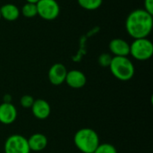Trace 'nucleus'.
I'll list each match as a JSON object with an SVG mask.
<instances>
[{
    "mask_svg": "<svg viewBox=\"0 0 153 153\" xmlns=\"http://www.w3.org/2000/svg\"><path fill=\"white\" fill-rule=\"evenodd\" d=\"M79 5L89 11H94L100 8L103 3V0H77Z\"/></svg>",
    "mask_w": 153,
    "mask_h": 153,
    "instance_id": "4468645a",
    "label": "nucleus"
},
{
    "mask_svg": "<svg viewBox=\"0 0 153 153\" xmlns=\"http://www.w3.org/2000/svg\"><path fill=\"white\" fill-rule=\"evenodd\" d=\"M34 100H35L30 95H23L20 100V104L24 108H30Z\"/></svg>",
    "mask_w": 153,
    "mask_h": 153,
    "instance_id": "a211bd4d",
    "label": "nucleus"
},
{
    "mask_svg": "<svg viewBox=\"0 0 153 153\" xmlns=\"http://www.w3.org/2000/svg\"><path fill=\"white\" fill-rule=\"evenodd\" d=\"M11 100H12L11 95H5L4 98V101L3 102H11Z\"/></svg>",
    "mask_w": 153,
    "mask_h": 153,
    "instance_id": "aec40b11",
    "label": "nucleus"
},
{
    "mask_svg": "<svg viewBox=\"0 0 153 153\" xmlns=\"http://www.w3.org/2000/svg\"><path fill=\"white\" fill-rule=\"evenodd\" d=\"M22 14L27 18H33L36 15H38V10H37V5L36 4H32V3H26L25 4L22 5V11H21Z\"/></svg>",
    "mask_w": 153,
    "mask_h": 153,
    "instance_id": "2eb2a0df",
    "label": "nucleus"
},
{
    "mask_svg": "<svg viewBox=\"0 0 153 153\" xmlns=\"http://www.w3.org/2000/svg\"><path fill=\"white\" fill-rule=\"evenodd\" d=\"M36 5L38 15L46 21H53L60 13V6L56 0H39Z\"/></svg>",
    "mask_w": 153,
    "mask_h": 153,
    "instance_id": "423d86ee",
    "label": "nucleus"
},
{
    "mask_svg": "<svg viewBox=\"0 0 153 153\" xmlns=\"http://www.w3.org/2000/svg\"><path fill=\"white\" fill-rule=\"evenodd\" d=\"M93 153H117L116 147L110 143H100Z\"/></svg>",
    "mask_w": 153,
    "mask_h": 153,
    "instance_id": "dca6fc26",
    "label": "nucleus"
},
{
    "mask_svg": "<svg viewBox=\"0 0 153 153\" xmlns=\"http://www.w3.org/2000/svg\"><path fill=\"white\" fill-rule=\"evenodd\" d=\"M4 153H30L28 140L21 134H12L4 142Z\"/></svg>",
    "mask_w": 153,
    "mask_h": 153,
    "instance_id": "39448f33",
    "label": "nucleus"
},
{
    "mask_svg": "<svg viewBox=\"0 0 153 153\" xmlns=\"http://www.w3.org/2000/svg\"><path fill=\"white\" fill-rule=\"evenodd\" d=\"M27 140H28V144H29V148L30 152H41L48 145L47 136L40 133L33 134Z\"/></svg>",
    "mask_w": 153,
    "mask_h": 153,
    "instance_id": "f8f14e48",
    "label": "nucleus"
},
{
    "mask_svg": "<svg viewBox=\"0 0 153 153\" xmlns=\"http://www.w3.org/2000/svg\"><path fill=\"white\" fill-rule=\"evenodd\" d=\"M0 19H1V13H0Z\"/></svg>",
    "mask_w": 153,
    "mask_h": 153,
    "instance_id": "4be33fe9",
    "label": "nucleus"
},
{
    "mask_svg": "<svg viewBox=\"0 0 153 153\" xmlns=\"http://www.w3.org/2000/svg\"><path fill=\"white\" fill-rule=\"evenodd\" d=\"M76 148L82 153H93L100 144V138L96 131L91 128H82L74 136Z\"/></svg>",
    "mask_w": 153,
    "mask_h": 153,
    "instance_id": "f03ea898",
    "label": "nucleus"
},
{
    "mask_svg": "<svg viewBox=\"0 0 153 153\" xmlns=\"http://www.w3.org/2000/svg\"><path fill=\"white\" fill-rule=\"evenodd\" d=\"M30 108L33 116L39 120L47 119L51 113V108L49 103L43 99L35 100Z\"/></svg>",
    "mask_w": 153,
    "mask_h": 153,
    "instance_id": "1a4fd4ad",
    "label": "nucleus"
},
{
    "mask_svg": "<svg viewBox=\"0 0 153 153\" xmlns=\"http://www.w3.org/2000/svg\"><path fill=\"white\" fill-rule=\"evenodd\" d=\"M134 59L146 61L153 55V44L148 38L135 39L130 44V54Z\"/></svg>",
    "mask_w": 153,
    "mask_h": 153,
    "instance_id": "20e7f679",
    "label": "nucleus"
},
{
    "mask_svg": "<svg viewBox=\"0 0 153 153\" xmlns=\"http://www.w3.org/2000/svg\"><path fill=\"white\" fill-rule=\"evenodd\" d=\"M109 68L113 76L123 82L131 80L135 73L134 65L127 56H113Z\"/></svg>",
    "mask_w": 153,
    "mask_h": 153,
    "instance_id": "7ed1b4c3",
    "label": "nucleus"
},
{
    "mask_svg": "<svg viewBox=\"0 0 153 153\" xmlns=\"http://www.w3.org/2000/svg\"><path fill=\"white\" fill-rule=\"evenodd\" d=\"M153 27V15L144 9L132 11L126 20V30L133 39L147 38Z\"/></svg>",
    "mask_w": 153,
    "mask_h": 153,
    "instance_id": "f257e3e1",
    "label": "nucleus"
},
{
    "mask_svg": "<svg viewBox=\"0 0 153 153\" xmlns=\"http://www.w3.org/2000/svg\"><path fill=\"white\" fill-rule=\"evenodd\" d=\"M144 10L153 15V0H144Z\"/></svg>",
    "mask_w": 153,
    "mask_h": 153,
    "instance_id": "6ab92c4d",
    "label": "nucleus"
},
{
    "mask_svg": "<svg viewBox=\"0 0 153 153\" xmlns=\"http://www.w3.org/2000/svg\"><path fill=\"white\" fill-rule=\"evenodd\" d=\"M17 109L11 102H3L0 104V123L3 125H11L17 118Z\"/></svg>",
    "mask_w": 153,
    "mask_h": 153,
    "instance_id": "6e6552de",
    "label": "nucleus"
},
{
    "mask_svg": "<svg viewBox=\"0 0 153 153\" xmlns=\"http://www.w3.org/2000/svg\"><path fill=\"white\" fill-rule=\"evenodd\" d=\"M39 0H26L27 3H32V4H37Z\"/></svg>",
    "mask_w": 153,
    "mask_h": 153,
    "instance_id": "412c9836",
    "label": "nucleus"
},
{
    "mask_svg": "<svg viewBox=\"0 0 153 153\" xmlns=\"http://www.w3.org/2000/svg\"><path fill=\"white\" fill-rule=\"evenodd\" d=\"M87 82L85 74L79 70H71L67 72L65 81L66 84L73 89H81L82 88Z\"/></svg>",
    "mask_w": 153,
    "mask_h": 153,
    "instance_id": "9d476101",
    "label": "nucleus"
},
{
    "mask_svg": "<svg viewBox=\"0 0 153 153\" xmlns=\"http://www.w3.org/2000/svg\"><path fill=\"white\" fill-rule=\"evenodd\" d=\"M66 67L60 63L54 64L48 70V80L51 84L58 86L65 82L67 74Z\"/></svg>",
    "mask_w": 153,
    "mask_h": 153,
    "instance_id": "0eeeda50",
    "label": "nucleus"
},
{
    "mask_svg": "<svg viewBox=\"0 0 153 153\" xmlns=\"http://www.w3.org/2000/svg\"><path fill=\"white\" fill-rule=\"evenodd\" d=\"M108 47L114 56H127L130 54V44L123 39H112Z\"/></svg>",
    "mask_w": 153,
    "mask_h": 153,
    "instance_id": "9b49d317",
    "label": "nucleus"
},
{
    "mask_svg": "<svg viewBox=\"0 0 153 153\" xmlns=\"http://www.w3.org/2000/svg\"><path fill=\"white\" fill-rule=\"evenodd\" d=\"M0 13L1 18H4L8 22H13L19 18L21 12L15 4H5L0 7Z\"/></svg>",
    "mask_w": 153,
    "mask_h": 153,
    "instance_id": "ddd939ff",
    "label": "nucleus"
},
{
    "mask_svg": "<svg viewBox=\"0 0 153 153\" xmlns=\"http://www.w3.org/2000/svg\"><path fill=\"white\" fill-rule=\"evenodd\" d=\"M112 56L108 53H103L99 56V64L102 67H109V65L112 60Z\"/></svg>",
    "mask_w": 153,
    "mask_h": 153,
    "instance_id": "f3484780",
    "label": "nucleus"
}]
</instances>
